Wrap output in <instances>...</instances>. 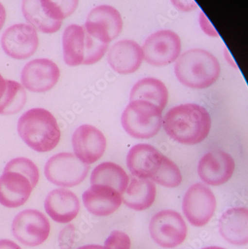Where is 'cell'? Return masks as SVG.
Instances as JSON below:
<instances>
[{
  "label": "cell",
  "instance_id": "cell-32",
  "mask_svg": "<svg viewBox=\"0 0 248 249\" xmlns=\"http://www.w3.org/2000/svg\"><path fill=\"white\" fill-rule=\"evenodd\" d=\"M8 87V80H5V78L0 74V103L2 102L6 93Z\"/></svg>",
  "mask_w": 248,
  "mask_h": 249
},
{
  "label": "cell",
  "instance_id": "cell-13",
  "mask_svg": "<svg viewBox=\"0 0 248 249\" xmlns=\"http://www.w3.org/2000/svg\"><path fill=\"white\" fill-rule=\"evenodd\" d=\"M87 32L94 38L105 44L120 36L123 21L120 12L110 5H102L89 12L84 25Z\"/></svg>",
  "mask_w": 248,
  "mask_h": 249
},
{
  "label": "cell",
  "instance_id": "cell-19",
  "mask_svg": "<svg viewBox=\"0 0 248 249\" xmlns=\"http://www.w3.org/2000/svg\"><path fill=\"white\" fill-rule=\"evenodd\" d=\"M142 47L137 42L123 40L116 42L107 53V61L112 69L121 75L135 72L143 61Z\"/></svg>",
  "mask_w": 248,
  "mask_h": 249
},
{
  "label": "cell",
  "instance_id": "cell-9",
  "mask_svg": "<svg viewBox=\"0 0 248 249\" xmlns=\"http://www.w3.org/2000/svg\"><path fill=\"white\" fill-rule=\"evenodd\" d=\"M151 237L161 247L175 248L186 240L187 226L179 213L172 210L159 211L149 224Z\"/></svg>",
  "mask_w": 248,
  "mask_h": 249
},
{
  "label": "cell",
  "instance_id": "cell-25",
  "mask_svg": "<svg viewBox=\"0 0 248 249\" xmlns=\"http://www.w3.org/2000/svg\"><path fill=\"white\" fill-rule=\"evenodd\" d=\"M129 178L120 165L105 162L98 165L90 177L92 185L107 186L123 195L128 186Z\"/></svg>",
  "mask_w": 248,
  "mask_h": 249
},
{
  "label": "cell",
  "instance_id": "cell-22",
  "mask_svg": "<svg viewBox=\"0 0 248 249\" xmlns=\"http://www.w3.org/2000/svg\"><path fill=\"white\" fill-rule=\"evenodd\" d=\"M248 211L245 208H232L223 213L218 222L224 240L235 246L248 242Z\"/></svg>",
  "mask_w": 248,
  "mask_h": 249
},
{
  "label": "cell",
  "instance_id": "cell-11",
  "mask_svg": "<svg viewBox=\"0 0 248 249\" xmlns=\"http://www.w3.org/2000/svg\"><path fill=\"white\" fill-rule=\"evenodd\" d=\"M216 199L212 190L204 184H193L183 197V211L193 226L202 227L213 216Z\"/></svg>",
  "mask_w": 248,
  "mask_h": 249
},
{
  "label": "cell",
  "instance_id": "cell-17",
  "mask_svg": "<svg viewBox=\"0 0 248 249\" xmlns=\"http://www.w3.org/2000/svg\"><path fill=\"white\" fill-rule=\"evenodd\" d=\"M235 170L233 158L221 150L212 151L201 158L197 165L199 177L205 184L218 186L231 178Z\"/></svg>",
  "mask_w": 248,
  "mask_h": 249
},
{
  "label": "cell",
  "instance_id": "cell-34",
  "mask_svg": "<svg viewBox=\"0 0 248 249\" xmlns=\"http://www.w3.org/2000/svg\"><path fill=\"white\" fill-rule=\"evenodd\" d=\"M77 249H106L104 246L99 245H88V246H81Z\"/></svg>",
  "mask_w": 248,
  "mask_h": 249
},
{
  "label": "cell",
  "instance_id": "cell-27",
  "mask_svg": "<svg viewBox=\"0 0 248 249\" xmlns=\"http://www.w3.org/2000/svg\"><path fill=\"white\" fill-rule=\"evenodd\" d=\"M5 170L19 172L29 178L34 187L37 186L39 181L38 168L28 158H18L7 163Z\"/></svg>",
  "mask_w": 248,
  "mask_h": 249
},
{
  "label": "cell",
  "instance_id": "cell-5",
  "mask_svg": "<svg viewBox=\"0 0 248 249\" xmlns=\"http://www.w3.org/2000/svg\"><path fill=\"white\" fill-rule=\"evenodd\" d=\"M108 48L87 32L84 25H70L63 34L64 59L71 67L89 65L102 59Z\"/></svg>",
  "mask_w": 248,
  "mask_h": 249
},
{
  "label": "cell",
  "instance_id": "cell-26",
  "mask_svg": "<svg viewBox=\"0 0 248 249\" xmlns=\"http://www.w3.org/2000/svg\"><path fill=\"white\" fill-rule=\"evenodd\" d=\"M26 99L24 88L15 81L8 80V90L0 103V114H16L25 106Z\"/></svg>",
  "mask_w": 248,
  "mask_h": 249
},
{
  "label": "cell",
  "instance_id": "cell-24",
  "mask_svg": "<svg viewBox=\"0 0 248 249\" xmlns=\"http://www.w3.org/2000/svg\"><path fill=\"white\" fill-rule=\"evenodd\" d=\"M130 100H142L152 103L163 110L169 100V91L162 81L155 78H145L133 87Z\"/></svg>",
  "mask_w": 248,
  "mask_h": 249
},
{
  "label": "cell",
  "instance_id": "cell-1",
  "mask_svg": "<svg viewBox=\"0 0 248 249\" xmlns=\"http://www.w3.org/2000/svg\"><path fill=\"white\" fill-rule=\"evenodd\" d=\"M127 166L135 177L148 179L164 187L173 188L182 182L178 166L149 144L133 146L127 155Z\"/></svg>",
  "mask_w": 248,
  "mask_h": 249
},
{
  "label": "cell",
  "instance_id": "cell-6",
  "mask_svg": "<svg viewBox=\"0 0 248 249\" xmlns=\"http://www.w3.org/2000/svg\"><path fill=\"white\" fill-rule=\"evenodd\" d=\"M78 5V1H22V11L31 24L43 33L57 32L62 20L72 15Z\"/></svg>",
  "mask_w": 248,
  "mask_h": 249
},
{
  "label": "cell",
  "instance_id": "cell-2",
  "mask_svg": "<svg viewBox=\"0 0 248 249\" xmlns=\"http://www.w3.org/2000/svg\"><path fill=\"white\" fill-rule=\"evenodd\" d=\"M164 130L172 140L185 145L204 141L211 129V118L202 106L193 103L171 108L163 118Z\"/></svg>",
  "mask_w": 248,
  "mask_h": 249
},
{
  "label": "cell",
  "instance_id": "cell-15",
  "mask_svg": "<svg viewBox=\"0 0 248 249\" xmlns=\"http://www.w3.org/2000/svg\"><path fill=\"white\" fill-rule=\"evenodd\" d=\"M72 142L75 156L86 164L99 160L107 147L103 133L90 124L78 127L72 134Z\"/></svg>",
  "mask_w": 248,
  "mask_h": 249
},
{
  "label": "cell",
  "instance_id": "cell-10",
  "mask_svg": "<svg viewBox=\"0 0 248 249\" xmlns=\"http://www.w3.org/2000/svg\"><path fill=\"white\" fill-rule=\"evenodd\" d=\"M144 60L154 67H164L179 58L181 40L171 30H159L148 36L142 47Z\"/></svg>",
  "mask_w": 248,
  "mask_h": 249
},
{
  "label": "cell",
  "instance_id": "cell-18",
  "mask_svg": "<svg viewBox=\"0 0 248 249\" xmlns=\"http://www.w3.org/2000/svg\"><path fill=\"white\" fill-rule=\"evenodd\" d=\"M34 188L27 176L4 169L0 177V204L9 208L22 206L29 199Z\"/></svg>",
  "mask_w": 248,
  "mask_h": 249
},
{
  "label": "cell",
  "instance_id": "cell-31",
  "mask_svg": "<svg viewBox=\"0 0 248 249\" xmlns=\"http://www.w3.org/2000/svg\"><path fill=\"white\" fill-rule=\"evenodd\" d=\"M0 249H21L15 242L9 240H0Z\"/></svg>",
  "mask_w": 248,
  "mask_h": 249
},
{
  "label": "cell",
  "instance_id": "cell-20",
  "mask_svg": "<svg viewBox=\"0 0 248 249\" xmlns=\"http://www.w3.org/2000/svg\"><path fill=\"white\" fill-rule=\"evenodd\" d=\"M45 210L58 223H68L75 219L80 211V201L74 193L67 189L50 192L45 200Z\"/></svg>",
  "mask_w": 248,
  "mask_h": 249
},
{
  "label": "cell",
  "instance_id": "cell-29",
  "mask_svg": "<svg viewBox=\"0 0 248 249\" xmlns=\"http://www.w3.org/2000/svg\"><path fill=\"white\" fill-rule=\"evenodd\" d=\"M199 19H200V26L207 36H212V37H218V35L216 31L214 29L213 26H212L210 21L208 20L207 17L203 12H200Z\"/></svg>",
  "mask_w": 248,
  "mask_h": 249
},
{
  "label": "cell",
  "instance_id": "cell-21",
  "mask_svg": "<svg viewBox=\"0 0 248 249\" xmlns=\"http://www.w3.org/2000/svg\"><path fill=\"white\" fill-rule=\"evenodd\" d=\"M82 198L88 211L99 216L111 215L122 204L121 194L107 186L92 185Z\"/></svg>",
  "mask_w": 248,
  "mask_h": 249
},
{
  "label": "cell",
  "instance_id": "cell-28",
  "mask_svg": "<svg viewBox=\"0 0 248 249\" xmlns=\"http://www.w3.org/2000/svg\"><path fill=\"white\" fill-rule=\"evenodd\" d=\"M131 246V239L128 235L120 231L112 232L105 243L106 249H130Z\"/></svg>",
  "mask_w": 248,
  "mask_h": 249
},
{
  "label": "cell",
  "instance_id": "cell-23",
  "mask_svg": "<svg viewBox=\"0 0 248 249\" xmlns=\"http://www.w3.org/2000/svg\"><path fill=\"white\" fill-rule=\"evenodd\" d=\"M155 183L148 179L133 178L123 194V202L126 206L142 211L148 209L156 198Z\"/></svg>",
  "mask_w": 248,
  "mask_h": 249
},
{
  "label": "cell",
  "instance_id": "cell-14",
  "mask_svg": "<svg viewBox=\"0 0 248 249\" xmlns=\"http://www.w3.org/2000/svg\"><path fill=\"white\" fill-rule=\"evenodd\" d=\"M1 44L11 58L26 59L35 54L38 47L37 31L29 23L13 25L2 34Z\"/></svg>",
  "mask_w": 248,
  "mask_h": 249
},
{
  "label": "cell",
  "instance_id": "cell-8",
  "mask_svg": "<svg viewBox=\"0 0 248 249\" xmlns=\"http://www.w3.org/2000/svg\"><path fill=\"white\" fill-rule=\"evenodd\" d=\"M89 166L74 154L61 152L53 155L45 166V176L50 182L60 187H72L86 178Z\"/></svg>",
  "mask_w": 248,
  "mask_h": 249
},
{
  "label": "cell",
  "instance_id": "cell-3",
  "mask_svg": "<svg viewBox=\"0 0 248 249\" xmlns=\"http://www.w3.org/2000/svg\"><path fill=\"white\" fill-rule=\"evenodd\" d=\"M175 73L184 86L193 89H205L218 80L221 66L210 52L193 49L179 56L175 62Z\"/></svg>",
  "mask_w": 248,
  "mask_h": 249
},
{
  "label": "cell",
  "instance_id": "cell-16",
  "mask_svg": "<svg viewBox=\"0 0 248 249\" xmlns=\"http://www.w3.org/2000/svg\"><path fill=\"white\" fill-rule=\"evenodd\" d=\"M60 70L55 63L46 58L35 59L25 65L21 73V82L26 89L35 93L51 89L58 82Z\"/></svg>",
  "mask_w": 248,
  "mask_h": 249
},
{
  "label": "cell",
  "instance_id": "cell-7",
  "mask_svg": "<svg viewBox=\"0 0 248 249\" xmlns=\"http://www.w3.org/2000/svg\"><path fill=\"white\" fill-rule=\"evenodd\" d=\"M162 110L145 101H131L122 115L126 132L136 139H150L160 129Z\"/></svg>",
  "mask_w": 248,
  "mask_h": 249
},
{
  "label": "cell",
  "instance_id": "cell-12",
  "mask_svg": "<svg viewBox=\"0 0 248 249\" xmlns=\"http://www.w3.org/2000/svg\"><path fill=\"white\" fill-rule=\"evenodd\" d=\"M15 238L27 246L44 243L50 233V223L43 213L37 210H25L17 215L12 223Z\"/></svg>",
  "mask_w": 248,
  "mask_h": 249
},
{
  "label": "cell",
  "instance_id": "cell-30",
  "mask_svg": "<svg viewBox=\"0 0 248 249\" xmlns=\"http://www.w3.org/2000/svg\"><path fill=\"white\" fill-rule=\"evenodd\" d=\"M172 3L182 11H191L198 8L195 1H172Z\"/></svg>",
  "mask_w": 248,
  "mask_h": 249
},
{
  "label": "cell",
  "instance_id": "cell-4",
  "mask_svg": "<svg viewBox=\"0 0 248 249\" xmlns=\"http://www.w3.org/2000/svg\"><path fill=\"white\" fill-rule=\"evenodd\" d=\"M18 133L26 144L38 152H47L57 146L61 130L49 110L33 108L25 112L18 120Z\"/></svg>",
  "mask_w": 248,
  "mask_h": 249
},
{
  "label": "cell",
  "instance_id": "cell-33",
  "mask_svg": "<svg viewBox=\"0 0 248 249\" xmlns=\"http://www.w3.org/2000/svg\"><path fill=\"white\" fill-rule=\"evenodd\" d=\"M6 19V12L2 3H0V30L3 26Z\"/></svg>",
  "mask_w": 248,
  "mask_h": 249
},
{
  "label": "cell",
  "instance_id": "cell-35",
  "mask_svg": "<svg viewBox=\"0 0 248 249\" xmlns=\"http://www.w3.org/2000/svg\"><path fill=\"white\" fill-rule=\"evenodd\" d=\"M202 249H225L224 248L217 247V246H211V247L204 248Z\"/></svg>",
  "mask_w": 248,
  "mask_h": 249
}]
</instances>
